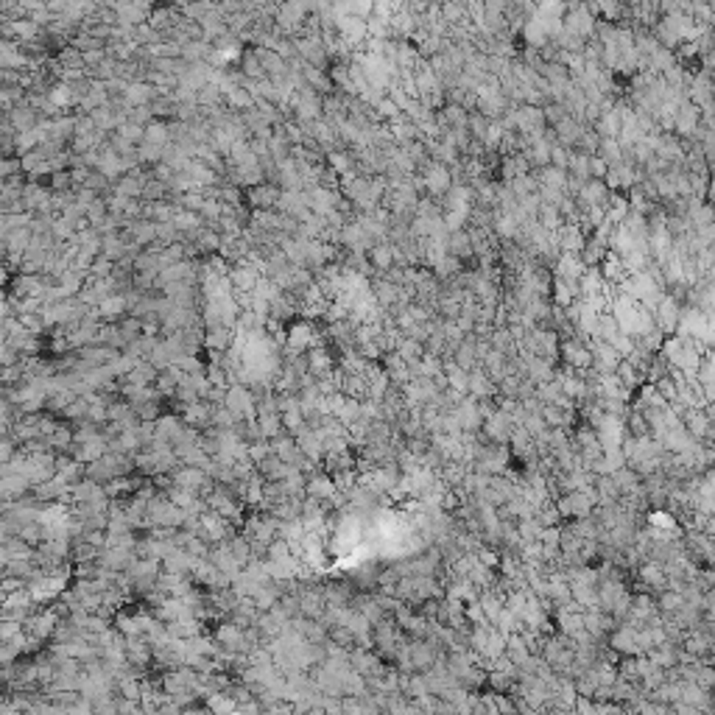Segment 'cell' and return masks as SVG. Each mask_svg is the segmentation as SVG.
Here are the masks:
<instances>
[{"mask_svg": "<svg viewBox=\"0 0 715 715\" xmlns=\"http://www.w3.org/2000/svg\"><path fill=\"white\" fill-rule=\"evenodd\" d=\"M422 185H425V190H431V193H436V196L447 193V190H450V171H447V165H439V162L427 165Z\"/></svg>", "mask_w": 715, "mask_h": 715, "instance_id": "6da1fadb", "label": "cell"}, {"mask_svg": "<svg viewBox=\"0 0 715 715\" xmlns=\"http://www.w3.org/2000/svg\"><path fill=\"white\" fill-rule=\"evenodd\" d=\"M400 288L394 282H389V279H383V282H378L375 285V291H372V299L378 302V305H394V302H400Z\"/></svg>", "mask_w": 715, "mask_h": 715, "instance_id": "7a4b0ae2", "label": "cell"}, {"mask_svg": "<svg viewBox=\"0 0 715 715\" xmlns=\"http://www.w3.org/2000/svg\"><path fill=\"white\" fill-rule=\"evenodd\" d=\"M369 257H372V266H375V268H380V271L391 268V266H394V260H397V257H394V246H389V243L372 246Z\"/></svg>", "mask_w": 715, "mask_h": 715, "instance_id": "3957f363", "label": "cell"}, {"mask_svg": "<svg viewBox=\"0 0 715 715\" xmlns=\"http://www.w3.org/2000/svg\"><path fill=\"white\" fill-rule=\"evenodd\" d=\"M494 230L503 235V238H512V235H517V219H514V216H503V212H500Z\"/></svg>", "mask_w": 715, "mask_h": 715, "instance_id": "277c9868", "label": "cell"}, {"mask_svg": "<svg viewBox=\"0 0 715 715\" xmlns=\"http://www.w3.org/2000/svg\"><path fill=\"white\" fill-rule=\"evenodd\" d=\"M151 98V90L146 87V84H131L129 90H126V101L129 104H142V101H149Z\"/></svg>", "mask_w": 715, "mask_h": 715, "instance_id": "5b68a950", "label": "cell"}, {"mask_svg": "<svg viewBox=\"0 0 715 715\" xmlns=\"http://www.w3.org/2000/svg\"><path fill=\"white\" fill-rule=\"evenodd\" d=\"M123 310H126V302H123L120 297H115V299L106 297V299L101 302V313H104V316H120Z\"/></svg>", "mask_w": 715, "mask_h": 715, "instance_id": "8992f818", "label": "cell"}, {"mask_svg": "<svg viewBox=\"0 0 715 715\" xmlns=\"http://www.w3.org/2000/svg\"><path fill=\"white\" fill-rule=\"evenodd\" d=\"M252 198H254L260 207H271V204L279 198V193H277V190H268V187H260V190L252 193Z\"/></svg>", "mask_w": 715, "mask_h": 715, "instance_id": "52a82bcc", "label": "cell"}, {"mask_svg": "<svg viewBox=\"0 0 715 715\" xmlns=\"http://www.w3.org/2000/svg\"><path fill=\"white\" fill-rule=\"evenodd\" d=\"M330 168H333L335 174H346V171L352 168V160H349L346 154H330Z\"/></svg>", "mask_w": 715, "mask_h": 715, "instance_id": "ba28073f", "label": "cell"}]
</instances>
